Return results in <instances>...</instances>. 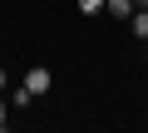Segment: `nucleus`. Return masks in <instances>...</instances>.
<instances>
[{"label":"nucleus","instance_id":"nucleus-1","mask_svg":"<svg viewBox=\"0 0 148 133\" xmlns=\"http://www.w3.org/2000/svg\"><path fill=\"white\" fill-rule=\"evenodd\" d=\"M49 84H54V74H49V69H45V64H35V69H30V74H25V89H30V94H35V99H40V94H49Z\"/></svg>","mask_w":148,"mask_h":133},{"label":"nucleus","instance_id":"nucleus-2","mask_svg":"<svg viewBox=\"0 0 148 133\" xmlns=\"http://www.w3.org/2000/svg\"><path fill=\"white\" fill-rule=\"evenodd\" d=\"M104 10H109L114 20H128V15L138 10V0H104Z\"/></svg>","mask_w":148,"mask_h":133},{"label":"nucleus","instance_id":"nucleus-3","mask_svg":"<svg viewBox=\"0 0 148 133\" xmlns=\"http://www.w3.org/2000/svg\"><path fill=\"white\" fill-rule=\"evenodd\" d=\"M128 25H133V35H138V40H148V10H133V15H128Z\"/></svg>","mask_w":148,"mask_h":133},{"label":"nucleus","instance_id":"nucleus-4","mask_svg":"<svg viewBox=\"0 0 148 133\" xmlns=\"http://www.w3.org/2000/svg\"><path fill=\"white\" fill-rule=\"evenodd\" d=\"M30 99H35V94H30V89H25V84H20V89H15V94H10V104H15V108H25V104H30Z\"/></svg>","mask_w":148,"mask_h":133},{"label":"nucleus","instance_id":"nucleus-5","mask_svg":"<svg viewBox=\"0 0 148 133\" xmlns=\"http://www.w3.org/2000/svg\"><path fill=\"white\" fill-rule=\"evenodd\" d=\"M104 10V0H79V15H99Z\"/></svg>","mask_w":148,"mask_h":133},{"label":"nucleus","instance_id":"nucleus-6","mask_svg":"<svg viewBox=\"0 0 148 133\" xmlns=\"http://www.w3.org/2000/svg\"><path fill=\"white\" fill-rule=\"evenodd\" d=\"M0 128H5V104H0Z\"/></svg>","mask_w":148,"mask_h":133},{"label":"nucleus","instance_id":"nucleus-7","mask_svg":"<svg viewBox=\"0 0 148 133\" xmlns=\"http://www.w3.org/2000/svg\"><path fill=\"white\" fill-rule=\"evenodd\" d=\"M0 89H5V69H0Z\"/></svg>","mask_w":148,"mask_h":133},{"label":"nucleus","instance_id":"nucleus-8","mask_svg":"<svg viewBox=\"0 0 148 133\" xmlns=\"http://www.w3.org/2000/svg\"><path fill=\"white\" fill-rule=\"evenodd\" d=\"M138 10H148V0H138Z\"/></svg>","mask_w":148,"mask_h":133}]
</instances>
